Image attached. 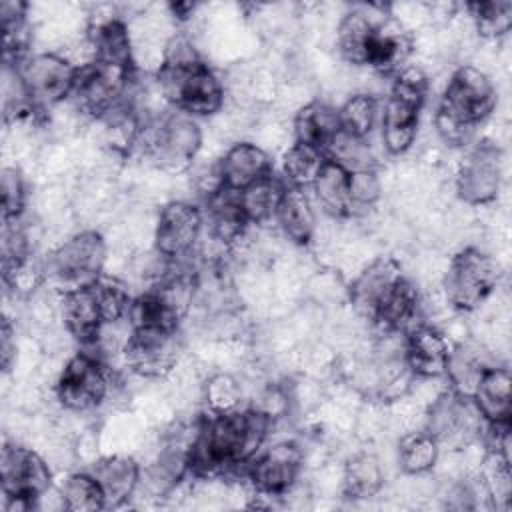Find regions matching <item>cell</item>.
Returning <instances> with one entry per match:
<instances>
[{"mask_svg":"<svg viewBox=\"0 0 512 512\" xmlns=\"http://www.w3.org/2000/svg\"><path fill=\"white\" fill-rule=\"evenodd\" d=\"M274 420L248 406L200 420L188 452V474L200 480L240 472L266 444Z\"/></svg>","mask_w":512,"mask_h":512,"instance_id":"6da1fadb","label":"cell"},{"mask_svg":"<svg viewBox=\"0 0 512 512\" xmlns=\"http://www.w3.org/2000/svg\"><path fill=\"white\" fill-rule=\"evenodd\" d=\"M496 88L490 76L472 64L458 66L438 100L434 114L436 134L448 146H468L476 128L494 112Z\"/></svg>","mask_w":512,"mask_h":512,"instance_id":"7a4b0ae2","label":"cell"},{"mask_svg":"<svg viewBox=\"0 0 512 512\" xmlns=\"http://www.w3.org/2000/svg\"><path fill=\"white\" fill-rule=\"evenodd\" d=\"M428 86L426 72L416 64H406L392 76L390 92L378 120L380 142L390 156H402L414 146Z\"/></svg>","mask_w":512,"mask_h":512,"instance_id":"3957f363","label":"cell"},{"mask_svg":"<svg viewBox=\"0 0 512 512\" xmlns=\"http://www.w3.org/2000/svg\"><path fill=\"white\" fill-rule=\"evenodd\" d=\"M156 86L172 108L194 118L218 114L226 98L224 82L204 60L160 64L156 70Z\"/></svg>","mask_w":512,"mask_h":512,"instance_id":"277c9868","label":"cell"},{"mask_svg":"<svg viewBox=\"0 0 512 512\" xmlns=\"http://www.w3.org/2000/svg\"><path fill=\"white\" fill-rule=\"evenodd\" d=\"M136 148L158 168L182 172L202 148V128L198 118L172 108L144 124Z\"/></svg>","mask_w":512,"mask_h":512,"instance_id":"5b68a950","label":"cell"},{"mask_svg":"<svg viewBox=\"0 0 512 512\" xmlns=\"http://www.w3.org/2000/svg\"><path fill=\"white\" fill-rule=\"evenodd\" d=\"M0 486L8 512L38 508L40 498L52 490L50 464L32 448L6 442L0 456Z\"/></svg>","mask_w":512,"mask_h":512,"instance_id":"8992f818","label":"cell"},{"mask_svg":"<svg viewBox=\"0 0 512 512\" xmlns=\"http://www.w3.org/2000/svg\"><path fill=\"white\" fill-rule=\"evenodd\" d=\"M498 278L500 268L494 256L476 246H466L448 262L442 290L452 308L472 312L492 296Z\"/></svg>","mask_w":512,"mask_h":512,"instance_id":"52a82bcc","label":"cell"},{"mask_svg":"<svg viewBox=\"0 0 512 512\" xmlns=\"http://www.w3.org/2000/svg\"><path fill=\"white\" fill-rule=\"evenodd\" d=\"M112 372L92 352H78L66 360L54 384L56 400L68 412L86 414L112 396Z\"/></svg>","mask_w":512,"mask_h":512,"instance_id":"ba28073f","label":"cell"},{"mask_svg":"<svg viewBox=\"0 0 512 512\" xmlns=\"http://www.w3.org/2000/svg\"><path fill=\"white\" fill-rule=\"evenodd\" d=\"M484 418L468 396L454 390H442L434 396L426 410L424 430L434 436L440 448L462 450L472 446L484 432Z\"/></svg>","mask_w":512,"mask_h":512,"instance_id":"9c48e42d","label":"cell"},{"mask_svg":"<svg viewBox=\"0 0 512 512\" xmlns=\"http://www.w3.org/2000/svg\"><path fill=\"white\" fill-rule=\"evenodd\" d=\"M132 80L134 70L116 68L98 60L88 62L78 68L70 94L72 108L82 116L98 120L126 100Z\"/></svg>","mask_w":512,"mask_h":512,"instance_id":"30bf717a","label":"cell"},{"mask_svg":"<svg viewBox=\"0 0 512 512\" xmlns=\"http://www.w3.org/2000/svg\"><path fill=\"white\" fill-rule=\"evenodd\" d=\"M302 448L294 440H276L246 464L244 480L258 498H284L302 470Z\"/></svg>","mask_w":512,"mask_h":512,"instance_id":"8fae6325","label":"cell"},{"mask_svg":"<svg viewBox=\"0 0 512 512\" xmlns=\"http://www.w3.org/2000/svg\"><path fill=\"white\" fill-rule=\"evenodd\" d=\"M106 252L108 248L100 232L80 230L52 250L48 272L60 282L62 290L92 284L102 276Z\"/></svg>","mask_w":512,"mask_h":512,"instance_id":"7c38bea8","label":"cell"},{"mask_svg":"<svg viewBox=\"0 0 512 512\" xmlns=\"http://www.w3.org/2000/svg\"><path fill=\"white\" fill-rule=\"evenodd\" d=\"M38 112H46L70 98L78 66L60 52H38L16 64Z\"/></svg>","mask_w":512,"mask_h":512,"instance_id":"4fadbf2b","label":"cell"},{"mask_svg":"<svg viewBox=\"0 0 512 512\" xmlns=\"http://www.w3.org/2000/svg\"><path fill=\"white\" fill-rule=\"evenodd\" d=\"M204 228V212L196 204L170 200L160 208L154 224V250L172 264L186 262L196 250Z\"/></svg>","mask_w":512,"mask_h":512,"instance_id":"5bb4252c","label":"cell"},{"mask_svg":"<svg viewBox=\"0 0 512 512\" xmlns=\"http://www.w3.org/2000/svg\"><path fill=\"white\" fill-rule=\"evenodd\" d=\"M502 186V150L490 142H476L464 154L454 176L456 196L468 206H484L496 200Z\"/></svg>","mask_w":512,"mask_h":512,"instance_id":"9a60e30c","label":"cell"},{"mask_svg":"<svg viewBox=\"0 0 512 512\" xmlns=\"http://www.w3.org/2000/svg\"><path fill=\"white\" fill-rule=\"evenodd\" d=\"M180 356L178 330L132 328L122 352L124 366L142 378H164L174 372Z\"/></svg>","mask_w":512,"mask_h":512,"instance_id":"2e32d148","label":"cell"},{"mask_svg":"<svg viewBox=\"0 0 512 512\" xmlns=\"http://www.w3.org/2000/svg\"><path fill=\"white\" fill-rule=\"evenodd\" d=\"M402 276V268L392 256L374 258L358 272L348 288V300L352 310L360 318L374 322L380 304Z\"/></svg>","mask_w":512,"mask_h":512,"instance_id":"e0dca14e","label":"cell"},{"mask_svg":"<svg viewBox=\"0 0 512 512\" xmlns=\"http://www.w3.org/2000/svg\"><path fill=\"white\" fill-rule=\"evenodd\" d=\"M450 348L448 338L438 328L420 324L404 336V362L416 380L444 378Z\"/></svg>","mask_w":512,"mask_h":512,"instance_id":"ac0fdd59","label":"cell"},{"mask_svg":"<svg viewBox=\"0 0 512 512\" xmlns=\"http://www.w3.org/2000/svg\"><path fill=\"white\" fill-rule=\"evenodd\" d=\"M58 314L66 332L84 348H90L104 324L92 284L66 288L58 298Z\"/></svg>","mask_w":512,"mask_h":512,"instance_id":"d6986e66","label":"cell"},{"mask_svg":"<svg viewBox=\"0 0 512 512\" xmlns=\"http://www.w3.org/2000/svg\"><path fill=\"white\" fill-rule=\"evenodd\" d=\"M204 202H206L204 224L208 226V234L214 240V244L222 248H232L240 240H244L250 228V222L242 212L238 190H230L222 186Z\"/></svg>","mask_w":512,"mask_h":512,"instance_id":"ffe728a7","label":"cell"},{"mask_svg":"<svg viewBox=\"0 0 512 512\" xmlns=\"http://www.w3.org/2000/svg\"><path fill=\"white\" fill-rule=\"evenodd\" d=\"M90 474L96 478L106 508H120L136 496L140 486V466L132 456L114 454L94 460Z\"/></svg>","mask_w":512,"mask_h":512,"instance_id":"44dd1931","label":"cell"},{"mask_svg":"<svg viewBox=\"0 0 512 512\" xmlns=\"http://www.w3.org/2000/svg\"><path fill=\"white\" fill-rule=\"evenodd\" d=\"M384 16H372L370 8H352L336 26V50L346 64L368 66L372 42Z\"/></svg>","mask_w":512,"mask_h":512,"instance_id":"7402d4cb","label":"cell"},{"mask_svg":"<svg viewBox=\"0 0 512 512\" xmlns=\"http://www.w3.org/2000/svg\"><path fill=\"white\" fill-rule=\"evenodd\" d=\"M218 172L222 186L230 190H242L274 170L270 154L260 144L242 140L232 144L222 154L218 160Z\"/></svg>","mask_w":512,"mask_h":512,"instance_id":"603a6c76","label":"cell"},{"mask_svg":"<svg viewBox=\"0 0 512 512\" xmlns=\"http://www.w3.org/2000/svg\"><path fill=\"white\" fill-rule=\"evenodd\" d=\"M472 402L476 404L480 416L488 424H502L510 422L512 416V376L506 366L490 364L474 394Z\"/></svg>","mask_w":512,"mask_h":512,"instance_id":"cb8c5ba5","label":"cell"},{"mask_svg":"<svg viewBox=\"0 0 512 512\" xmlns=\"http://www.w3.org/2000/svg\"><path fill=\"white\" fill-rule=\"evenodd\" d=\"M278 228L296 246H306L316 234V212L306 188L288 186L276 212Z\"/></svg>","mask_w":512,"mask_h":512,"instance_id":"d4e9b609","label":"cell"},{"mask_svg":"<svg viewBox=\"0 0 512 512\" xmlns=\"http://www.w3.org/2000/svg\"><path fill=\"white\" fill-rule=\"evenodd\" d=\"M312 194L320 210L334 218L342 220L352 216V200H350V172L342 166L326 160L310 184Z\"/></svg>","mask_w":512,"mask_h":512,"instance_id":"484cf974","label":"cell"},{"mask_svg":"<svg viewBox=\"0 0 512 512\" xmlns=\"http://www.w3.org/2000/svg\"><path fill=\"white\" fill-rule=\"evenodd\" d=\"M292 130H294V142L312 146L324 154L326 144L340 130L338 108L320 100L308 102L294 114Z\"/></svg>","mask_w":512,"mask_h":512,"instance_id":"4316f807","label":"cell"},{"mask_svg":"<svg viewBox=\"0 0 512 512\" xmlns=\"http://www.w3.org/2000/svg\"><path fill=\"white\" fill-rule=\"evenodd\" d=\"M490 366L482 346L474 342H458L450 348L444 378L448 388L460 396L472 398L484 370Z\"/></svg>","mask_w":512,"mask_h":512,"instance_id":"83f0119b","label":"cell"},{"mask_svg":"<svg viewBox=\"0 0 512 512\" xmlns=\"http://www.w3.org/2000/svg\"><path fill=\"white\" fill-rule=\"evenodd\" d=\"M286 182L270 172L268 176L252 182L250 186L238 190V200L246 220L252 224H264L276 218L278 206L286 192Z\"/></svg>","mask_w":512,"mask_h":512,"instance_id":"f1b7e54d","label":"cell"},{"mask_svg":"<svg viewBox=\"0 0 512 512\" xmlns=\"http://www.w3.org/2000/svg\"><path fill=\"white\" fill-rule=\"evenodd\" d=\"M384 486V464L372 452L354 454L342 470V492L348 498L364 500L376 496Z\"/></svg>","mask_w":512,"mask_h":512,"instance_id":"f546056e","label":"cell"},{"mask_svg":"<svg viewBox=\"0 0 512 512\" xmlns=\"http://www.w3.org/2000/svg\"><path fill=\"white\" fill-rule=\"evenodd\" d=\"M440 450L434 436L424 428L404 432L396 448L398 468L406 476H424L438 464Z\"/></svg>","mask_w":512,"mask_h":512,"instance_id":"4dcf8cb0","label":"cell"},{"mask_svg":"<svg viewBox=\"0 0 512 512\" xmlns=\"http://www.w3.org/2000/svg\"><path fill=\"white\" fill-rule=\"evenodd\" d=\"M478 480L490 500V506L506 510L512 498L510 458L498 450H486L478 466Z\"/></svg>","mask_w":512,"mask_h":512,"instance_id":"1f68e13d","label":"cell"},{"mask_svg":"<svg viewBox=\"0 0 512 512\" xmlns=\"http://www.w3.org/2000/svg\"><path fill=\"white\" fill-rule=\"evenodd\" d=\"M324 158L342 166L346 172H360L376 168L374 150L368 144V138H358L342 128L332 136L324 148Z\"/></svg>","mask_w":512,"mask_h":512,"instance_id":"d6a6232c","label":"cell"},{"mask_svg":"<svg viewBox=\"0 0 512 512\" xmlns=\"http://www.w3.org/2000/svg\"><path fill=\"white\" fill-rule=\"evenodd\" d=\"M338 118L344 132L368 138L380 120V102L370 92H356L338 108Z\"/></svg>","mask_w":512,"mask_h":512,"instance_id":"836d02e7","label":"cell"},{"mask_svg":"<svg viewBox=\"0 0 512 512\" xmlns=\"http://www.w3.org/2000/svg\"><path fill=\"white\" fill-rule=\"evenodd\" d=\"M326 162L324 154L312 146L294 142L282 156V180L286 186L310 188L322 164Z\"/></svg>","mask_w":512,"mask_h":512,"instance_id":"e575fe53","label":"cell"},{"mask_svg":"<svg viewBox=\"0 0 512 512\" xmlns=\"http://www.w3.org/2000/svg\"><path fill=\"white\" fill-rule=\"evenodd\" d=\"M62 508L72 512H92L106 508L104 494L96 482V478L88 472H72L62 482L60 490Z\"/></svg>","mask_w":512,"mask_h":512,"instance_id":"d590c367","label":"cell"},{"mask_svg":"<svg viewBox=\"0 0 512 512\" xmlns=\"http://www.w3.org/2000/svg\"><path fill=\"white\" fill-rule=\"evenodd\" d=\"M466 10L480 38L498 40L506 36L512 28V2H506V0L472 2L466 6Z\"/></svg>","mask_w":512,"mask_h":512,"instance_id":"8d00e7d4","label":"cell"},{"mask_svg":"<svg viewBox=\"0 0 512 512\" xmlns=\"http://www.w3.org/2000/svg\"><path fill=\"white\" fill-rule=\"evenodd\" d=\"M94 294L98 298L100 310H102V318L104 322H114V320H122L128 318V310L132 304V294L130 288L124 280L116 278V276H100L92 282Z\"/></svg>","mask_w":512,"mask_h":512,"instance_id":"74e56055","label":"cell"},{"mask_svg":"<svg viewBox=\"0 0 512 512\" xmlns=\"http://www.w3.org/2000/svg\"><path fill=\"white\" fill-rule=\"evenodd\" d=\"M204 400L212 414L234 412L242 408V384L226 372H218L204 384Z\"/></svg>","mask_w":512,"mask_h":512,"instance_id":"f35d334b","label":"cell"},{"mask_svg":"<svg viewBox=\"0 0 512 512\" xmlns=\"http://www.w3.org/2000/svg\"><path fill=\"white\" fill-rule=\"evenodd\" d=\"M2 192V220L20 218L26 208V182L16 166H4L0 176Z\"/></svg>","mask_w":512,"mask_h":512,"instance_id":"ab89813d","label":"cell"},{"mask_svg":"<svg viewBox=\"0 0 512 512\" xmlns=\"http://www.w3.org/2000/svg\"><path fill=\"white\" fill-rule=\"evenodd\" d=\"M382 196V180L376 168L360 170L350 174V200H352V214L356 210L372 208Z\"/></svg>","mask_w":512,"mask_h":512,"instance_id":"60d3db41","label":"cell"},{"mask_svg":"<svg viewBox=\"0 0 512 512\" xmlns=\"http://www.w3.org/2000/svg\"><path fill=\"white\" fill-rule=\"evenodd\" d=\"M0 358H2V370L8 372L12 368V362L16 358V330L8 316L2 318V330H0Z\"/></svg>","mask_w":512,"mask_h":512,"instance_id":"b9f144b4","label":"cell"}]
</instances>
